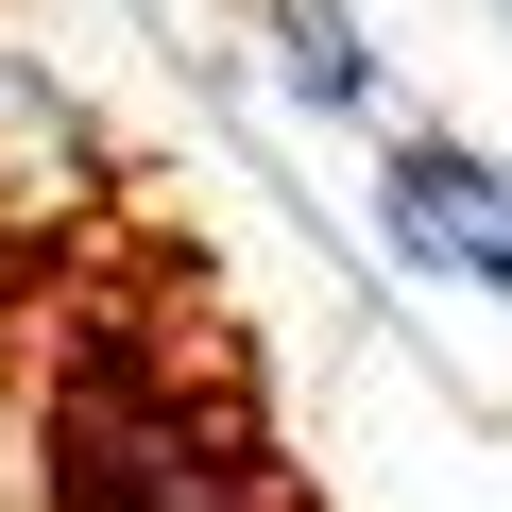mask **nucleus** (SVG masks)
Instances as JSON below:
<instances>
[{
  "mask_svg": "<svg viewBox=\"0 0 512 512\" xmlns=\"http://www.w3.org/2000/svg\"><path fill=\"white\" fill-rule=\"evenodd\" d=\"M0 512H18V410H0Z\"/></svg>",
  "mask_w": 512,
  "mask_h": 512,
  "instance_id": "3",
  "label": "nucleus"
},
{
  "mask_svg": "<svg viewBox=\"0 0 512 512\" xmlns=\"http://www.w3.org/2000/svg\"><path fill=\"white\" fill-rule=\"evenodd\" d=\"M376 239L410 256L427 291H461V308H512V154H478V137H393L376 154Z\"/></svg>",
  "mask_w": 512,
  "mask_h": 512,
  "instance_id": "1",
  "label": "nucleus"
},
{
  "mask_svg": "<svg viewBox=\"0 0 512 512\" xmlns=\"http://www.w3.org/2000/svg\"><path fill=\"white\" fill-rule=\"evenodd\" d=\"M256 18H274V86H291V103H325V120L376 103V35L342 18V0H256Z\"/></svg>",
  "mask_w": 512,
  "mask_h": 512,
  "instance_id": "2",
  "label": "nucleus"
}]
</instances>
